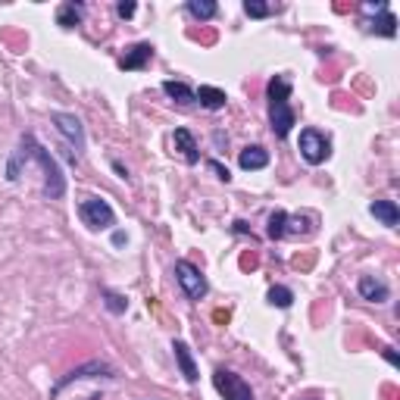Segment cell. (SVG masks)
I'll return each mask as SVG.
<instances>
[{
    "label": "cell",
    "mask_w": 400,
    "mask_h": 400,
    "mask_svg": "<svg viewBox=\"0 0 400 400\" xmlns=\"http://www.w3.org/2000/svg\"><path fill=\"white\" fill-rule=\"evenodd\" d=\"M100 297H104V307L110 310V313H116V316H119V313H126L128 310V301L122 294H116V291H100Z\"/></svg>",
    "instance_id": "cell-22"
},
{
    "label": "cell",
    "mask_w": 400,
    "mask_h": 400,
    "mask_svg": "<svg viewBox=\"0 0 400 400\" xmlns=\"http://www.w3.org/2000/svg\"><path fill=\"white\" fill-rule=\"evenodd\" d=\"M382 353H384V360L391 363V366H400V360H397V353H394V347H382Z\"/></svg>",
    "instance_id": "cell-26"
},
{
    "label": "cell",
    "mask_w": 400,
    "mask_h": 400,
    "mask_svg": "<svg viewBox=\"0 0 400 400\" xmlns=\"http://www.w3.org/2000/svg\"><path fill=\"white\" fill-rule=\"evenodd\" d=\"M135 10H138L135 4H119V6H116V13H119V19H132V16H135Z\"/></svg>",
    "instance_id": "cell-25"
},
{
    "label": "cell",
    "mask_w": 400,
    "mask_h": 400,
    "mask_svg": "<svg viewBox=\"0 0 400 400\" xmlns=\"http://www.w3.org/2000/svg\"><path fill=\"white\" fill-rule=\"evenodd\" d=\"M94 375H107V378H113L116 375V369L110 366V363H104V360H88L85 366H78V369H72L69 375H63L60 382L50 388V397H56L63 388H69V384H75V382H85V378H94Z\"/></svg>",
    "instance_id": "cell-7"
},
{
    "label": "cell",
    "mask_w": 400,
    "mask_h": 400,
    "mask_svg": "<svg viewBox=\"0 0 400 400\" xmlns=\"http://www.w3.org/2000/svg\"><path fill=\"white\" fill-rule=\"evenodd\" d=\"M82 16H85V6L82 4H63L60 10H56V25H63V28H75L78 23H82Z\"/></svg>",
    "instance_id": "cell-17"
},
{
    "label": "cell",
    "mask_w": 400,
    "mask_h": 400,
    "mask_svg": "<svg viewBox=\"0 0 400 400\" xmlns=\"http://www.w3.org/2000/svg\"><path fill=\"white\" fill-rule=\"evenodd\" d=\"M150 60H154V44H135V47L126 50V56L119 60V66L126 72H135V69H144Z\"/></svg>",
    "instance_id": "cell-11"
},
{
    "label": "cell",
    "mask_w": 400,
    "mask_h": 400,
    "mask_svg": "<svg viewBox=\"0 0 400 400\" xmlns=\"http://www.w3.org/2000/svg\"><path fill=\"white\" fill-rule=\"evenodd\" d=\"M285 225H288V213L285 210H275L272 216H269V229H266V235L272 238V241H279V238H285Z\"/></svg>",
    "instance_id": "cell-21"
},
{
    "label": "cell",
    "mask_w": 400,
    "mask_h": 400,
    "mask_svg": "<svg viewBox=\"0 0 400 400\" xmlns=\"http://www.w3.org/2000/svg\"><path fill=\"white\" fill-rule=\"evenodd\" d=\"M172 144H176V150L181 154L185 163H198L200 154H198V141H194V135L188 132V128H176V135H172Z\"/></svg>",
    "instance_id": "cell-13"
},
{
    "label": "cell",
    "mask_w": 400,
    "mask_h": 400,
    "mask_svg": "<svg viewBox=\"0 0 400 400\" xmlns=\"http://www.w3.org/2000/svg\"><path fill=\"white\" fill-rule=\"evenodd\" d=\"M356 291H360V297L363 301H369V303H384L391 297V288L384 285L382 279H375V275H360Z\"/></svg>",
    "instance_id": "cell-9"
},
{
    "label": "cell",
    "mask_w": 400,
    "mask_h": 400,
    "mask_svg": "<svg viewBox=\"0 0 400 400\" xmlns=\"http://www.w3.org/2000/svg\"><path fill=\"white\" fill-rule=\"evenodd\" d=\"M23 157L35 159V163L41 166V172H44V198L47 200H60L63 194H66V178H63L60 163L50 157V150L35 135H23Z\"/></svg>",
    "instance_id": "cell-1"
},
{
    "label": "cell",
    "mask_w": 400,
    "mask_h": 400,
    "mask_svg": "<svg viewBox=\"0 0 400 400\" xmlns=\"http://www.w3.org/2000/svg\"><path fill=\"white\" fill-rule=\"evenodd\" d=\"M266 97H269V126H272L275 138H288L291 128H294V110H291L288 97H291V82L285 75L269 78L266 85Z\"/></svg>",
    "instance_id": "cell-2"
},
{
    "label": "cell",
    "mask_w": 400,
    "mask_h": 400,
    "mask_svg": "<svg viewBox=\"0 0 400 400\" xmlns=\"http://www.w3.org/2000/svg\"><path fill=\"white\" fill-rule=\"evenodd\" d=\"M213 388L219 391L225 400H253V388L238 372H231V369H216Z\"/></svg>",
    "instance_id": "cell-6"
},
{
    "label": "cell",
    "mask_w": 400,
    "mask_h": 400,
    "mask_svg": "<svg viewBox=\"0 0 400 400\" xmlns=\"http://www.w3.org/2000/svg\"><path fill=\"white\" fill-rule=\"evenodd\" d=\"M172 353H176V363H178L181 375H185V382L194 384L200 375H198V363H194V356H191V347H188L185 341H172Z\"/></svg>",
    "instance_id": "cell-10"
},
{
    "label": "cell",
    "mask_w": 400,
    "mask_h": 400,
    "mask_svg": "<svg viewBox=\"0 0 400 400\" xmlns=\"http://www.w3.org/2000/svg\"><path fill=\"white\" fill-rule=\"evenodd\" d=\"M163 91L169 94L176 104H185V107L194 104V88H188L185 82H172V78H169V82H163Z\"/></svg>",
    "instance_id": "cell-19"
},
{
    "label": "cell",
    "mask_w": 400,
    "mask_h": 400,
    "mask_svg": "<svg viewBox=\"0 0 400 400\" xmlns=\"http://www.w3.org/2000/svg\"><path fill=\"white\" fill-rule=\"evenodd\" d=\"M207 166H210V169H213V172H216V178H222V181H231V172H229V169H225V166L219 163V159H210V163H207Z\"/></svg>",
    "instance_id": "cell-24"
},
{
    "label": "cell",
    "mask_w": 400,
    "mask_h": 400,
    "mask_svg": "<svg viewBox=\"0 0 400 400\" xmlns=\"http://www.w3.org/2000/svg\"><path fill=\"white\" fill-rule=\"evenodd\" d=\"M297 150L310 166H319L332 157V138L319 132V128H303L301 138H297Z\"/></svg>",
    "instance_id": "cell-3"
},
{
    "label": "cell",
    "mask_w": 400,
    "mask_h": 400,
    "mask_svg": "<svg viewBox=\"0 0 400 400\" xmlns=\"http://www.w3.org/2000/svg\"><path fill=\"white\" fill-rule=\"evenodd\" d=\"M78 216H82V222L88 225L91 231H104V229H113L116 225L113 207L107 200H100V198H85L82 203H78Z\"/></svg>",
    "instance_id": "cell-4"
},
{
    "label": "cell",
    "mask_w": 400,
    "mask_h": 400,
    "mask_svg": "<svg viewBox=\"0 0 400 400\" xmlns=\"http://www.w3.org/2000/svg\"><path fill=\"white\" fill-rule=\"evenodd\" d=\"M238 166H241L244 172L266 169V166H269V150L260 147V144H253V147H244L241 154H238Z\"/></svg>",
    "instance_id": "cell-12"
},
{
    "label": "cell",
    "mask_w": 400,
    "mask_h": 400,
    "mask_svg": "<svg viewBox=\"0 0 400 400\" xmlns=\"http://www.w3.org/2000/svg\"><path fill=\"white\" fill-rule=\"evenodd\" d=\"M176 281L181 285L188 301H200V297L207 294V279H203L200 269L191 266L188 260H178V263H176Z\"/></svg>",
    "instance_id": "cell-8"
},
{
    "label": "cell",
    "mask_w": 400,
    "mask_h": 400,
    "mask_svg": "<svg viewBox=\"0 0 400 400\" xmlns=\"http://www.w3.org/2000/svg\"><path fill=\"white\" fill-rule=\"evenodd\" d=\"M269 303L279 307V310H288L291 303H294V291L285 288V285H272L269 288Z\"/></svg>",
    "instance_id": "cell-20"
},
{
    "label": "cell",
    "mask_w": 400,
    "mask_h": 400,
    "mask_svg": "<svg viewBox=\"0 0 400 400\" xmlns=\"http://www.w3.org/2000/svg\"><path fill=\"white\" fill-rule=\"evenodd\" d=\"M366 32H375V35H384V38H394L397 35V16L384 6L382 16L372 19V23H366Z\"/></svg>",
    "instance_id": "cell-16"
},
{
    "label": "cell",
    "mask_w": 400,
    "mask_h": 400,
    "mask_svg": "<svg viewBox=\"0 0 400 400\" xmlns=\"http://www.w3.org/2000/svg\"><path fill=\"white\" fill-rule=\"evenodd\" d=\"M369 213L382 225H388V229H397V222H400V210L394 200H372L369 203Z\"/></svg>",
    "instance_id": "cell-14"
},
{
    "label": "cell",
    "mask_w": 400,
    "mask_h": 400,
    "mask_svg": "<svg viewBox=\"0 0 400 400\" xmlns=\"http://www.w3.org/2000/svg\"><path fill=\"white\" fill-rule=\"evenodd\" d=\"M185 10H188V16L207 23V19H213L216 13H219V4H216V0H188Z\"/></svg>",
    "instance_id": "cell-18"
},
{
    "label": "cell",
    "mask_w": 400,
    "mask_h": 400,
    "mask_svg": "<svg viewBox=\"0 0 400 400\" xmlns=\"http://www.w3.org/2000/svg\"><path fill=\"white\" fill-rule=\"evenodd\" d=\"M194 100H200V107H207V110H222L229 97H225L222 88H213V85H200V88L194 91Z\"/></svg>",
    "instance_id": "cell-15"
},
{
    "label": "cell",
    "mask_w": 400,
    "mask_h": 400,
    "mask_svg": "<svg viewBox=\"0 0 400 400\" xmlns=\"http://www.w3.org/2000/svg\"><path fill=\"white\" fill-rule=\"evenodd\" d=\"M50 122L56 126V132L63 135V141L69 144V150L75 157H82L85 150V128H82V119L72 113H50Z\"/></svg>",
    "instance_id": "cell-5"
},
{
    "label": "cell",
    "mask_w": 400,
    "mask_h": 400,
    "mask_svg": "<svg viewBox=\"0 0 400 400\" xmlns=\"http://www.w3.org/2000/svg\"><path fill=\"white\" fill-rule=\"evenodd\" d=\"M244 13L250 19H266V16H272L275 13V6L272 4H260V0H247L244 4Z\"/></svg>",
    "instance_id": "cell-23"
}]
</instances>
